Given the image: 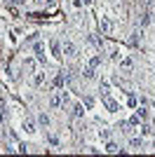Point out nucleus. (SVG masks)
Wrapping results in <instances>:
<instances>
[{"instance_id":"nucleus-34","label":"nucleus","mask_w":155,"mask_h":157,"mask_svg":"<svg viewBox=\"0 0 155 157\" xmlns=\"http://www.w3.org/2000/svg\"><path fill=\"white\" fill-rule=\"evenodd\" d=\"M153 105H155V103H153Z\"/></svg>"},{"instance_id":"nucleus-31","label":"nucleus","mask_w":155,"mask_h":157,"mask_svg":"<svg viewBox=\"0 0 155 157\" xmlns=\"http://www.w3.org/2000/svg\"><path fill=\"white\" fill-rule=\"evenodd\" d=\"M54 2H57V0H47V5H54Z\"/></svg>"},{"instance_id":"nucleus-32","label":"nucleus","mask_w":155,"mask_h":157,"mask_svg":"<svg viewBox=\"0 0 155 157\" xmlns=\"http://www.w3.org/2000/svg\"><path fill=\"white\" fill-rule=\"evenodd\" d=\"M35 2H42V0H35Z\"/></svg>"},{"instance_id":"nucleus-1","label":"nucleus","mask_w":155,"mask_h":157,"mask_svg":"<svg viewBox=\"0 0 155 157\" xmlns=\"http://www.w3.org/2000/svg\"><path fill=\"white\" fill-rule=\"evenodd\" d=\"M66 101H68V92L59 89V92H54V94L50 96V108H61Z\"/></svg>"},{"instance_id":"nucleus-6","label":"nucleus","mask_w":155,"mask_h":157,"mask_svg":"<svg viewBox=\"0 0 155 157\" xmlns=\"http://www.w3.org/2000/svg\"><path fill=\"white\" fill-rule=\"evenodd\" d=\"M21 129H24L26 134H33V131H35V120H33V117H24V122H21Z\"/></svg>"},{"instance_id":"nucleus-25","label":"nucleus","mask_w":155,"mask_h":157,"mask_svg":"<svg viewBox=\"0 0 155 157\" xmlns=\"http://www.w3.org/2000/svg\"><path fill=\"white\" fill-rule=\"evenodd\" d=\"M139 122H141V117H139V115H136V113H134V115L129 117V124H132V127H136V124H139Z\"/></svg>"},{"instance_id":"nucleus-19","label":"nucleus","mask_w":155,"mask_h":157,"mask_svg":"<svg viewBox=\"0 0 155 157\" xmlns=\"http://www.w3.org/2000/svg\"><path fill=\"white\" fill-rule=\"evenodd\" d=\"M24 68L33 71V68H35V59H33V56H26V61H24Z\"/></svg>"},{"instance_id":"nucleus-33","label":"nucleus","mask_w":155,"mask_h":157,"mask_svg":"<svg viewBox=\"0 0 155 157\" xmlns=\"http://www.w3.org/2000/svg\"><path fill=\"white\" fill-rule=\"evenodd\" d=\"M153 150H155V143H153Z\"/></svg>"},{"instance_id":"nucleus-26","label":"nucleus","mask_w":155,"mask_h":157,"mask_svg":"<svg viewBox=\"0 0 155 157\" xmlns=\"http://www.w3.org/2000/svg\"><path fill=\"white\" fill-rule=\"evenodd\" d=\"M5 117H7V110H5V105H0V124L5 122Z\"/></svg>"},{"instance_id":"nucleus-23","label":"nucleus","mask_w":155,"mask_h":157,"mask_svg":"<svg viewBox=\"0 0 155 157\" xmlns=\"http://www.w3.org/2000/svg\"><path fill=\"white\" fill-rule=\"evenodd\" d=\"M99 138L108 141V138H110V131H108V129H99Z\"/></svg>"},{"instance_id":"nucleus-24","label":"nucleus","mask_w":155,"mask_h":157,"mask_svg":"<svg viewBox=\"0 0 155 157\" xmlns=\"http://www.w3.org/2000/svg\"><path fill=\"white\" fill-rule=\"evenodd\" d=\"M141 134H143V136H150V134H153L150 124H141Z\"/></svg>"},{"instance_id":"nucleus-28","label":"nucleus","mask_w":155,"mask_h":157,"mask_svg":"<svg viewBox=\"0 0 155 157\" xmlns=\"http://www.w3.org/2000/svg\"><path fill=\"white\" fill-rule=\"evenodd\" d=\"M26 0H10V5H24Z\"/></svg>"},{"instance_id":"nucleus-14","label":"nucleus","mask_w":155,"mask_h":157,"mask_svg":"<svg viewBox=\"0 0 155 157\" xmlns=\"http://www.w3.org/2000/svg\"><path fill=\"white\" fill-rule=\"evenodd\" d=\"M64 82H66V75H64V73H59L57 78H54V87H57V89H61V87H64Z\"/></svg>"},{"instance_id":"nucleus-13","label":"nucleus","mask_w":155,"mask_h":157,"mask_svg":"<svg viewBox=\"0 0 155 157\" xmlns=\"http://www.w3.org/2000/svg\"><path fill=\"white\" fill-rule=\"evenodd\" d=\"M82 115H85V105L75 103V105H73V117H82Z\"/></svg>"},{"instance_id":"nucleus-22","label":"nucleus","mask_w":155,"mask_h":157,"mask_svg":"<svg viewBox=\"0 0 155 157\" xmlns=\"http://www.w3.org/2000/svg\"><path fill=\"white\" fill-rule=\"evenodd\" d=\"M136 115H139L141 120H148V108H139V110H136Z\"/></svg>"},{"instance_id":"nucleus-7","label":"nucleus","mask_w":155,"mask_h":157,"mask_svg":"<svg viewBox=\"0 0 155 157\" xmlns=\"http://www.w3.org/2000/svg\"><path fill=\"white\" fill-rule=\"evenodd\" d=\"M106 152L115 155V152H127V150H125V148H120V145H117L115 141H108V143H106Z\"/></svg>"},{"instance_id":"nucleus-9","label":"nucleus","mask_w":155,"mask_h":157,"mask_svg":"<svg viewBox=\"0 0 155 157\" xmlns=\"http://www.w3.org/2000/svg\"><path fill=\"white\" fill-rule=\"evenodd\" d=\"M89 42L97 47V49H103V38H101V35H97V33H94V35H89Z\"/></svg>"},{"instance_id":"nucleus-16","label":"nucleus","mask_w":155,"mask_h":157,"mask_svg":"<svg viewBox=\"0 0 155 157\" xmlns=\"http://www.w3.org/2000/svg\"><path fill=\"white\" fill-rule=\"evenodd\" d=\"M150 17H153L150 12H143L141 19H139V24H141V26H148V24H150Z\"/></svg>"},{"instance_id":"nucleus-5","label":"nucleus","mask_w":155,"mask_h":157,"mask_svg":"<svg viewBox=\"0 0 155 157\" xmlns=\"http://www.w3.org/2000/svg\"><path fill=\"white\" fill-rule=\"evenodd\" d=\"M50 49H52V54H54V59H61V56H64L61 42H59V40H50Z\"/></svg>"},{"instance_id":"nucleus-10","label":"nucleus","mask_w":155,"mask_h":157,"mask_svg":"<svg viewBox=\"0 0 155 157\" xmlns=\"http://www.w3.org/2000/svg\"><path fill=\"white\" fill-rule=\"evenodd\" d=\"M99 92H101L103 98H110V87H108V82H99Z\"/></svg>"},{"instance_id":"nucleus-20","label":"nucleus","mask_w":155,"mask_h":157,"mask_svg":"<svg viewBox=\"0 0 155 157\" xmlns=\"http://www.w3.org/2000/svg\"><path fill=\"white\" fill-rule=\"evenodd\" d=\"M141 138H129V148H134V150H139V148H141Z\"/></svg>"},{"instance_id":"nucleus-8","label":"nucleus","mask_w":155,"mask_h":157,"mask_svg":"<svg viewBox=\"0 0 155 157\" xmlns=\"http://www.w3.org/2000/svg\"><path fill=\"white\" fill-rule=\"evenodd\" d=\"M103 103H106V110H108V113H117V110H120V103L113 101V98H103Z\"/></svg>"},{"instance_id":"nucleus-17","label":"nucleus","mask_w":155,"mask_h":157,"mask_svg":"<svg viewBox=\"0 0 155 157\" xmlns=\"http://www.w3.org/2000/svg\"><path fill=\"white\" fill-rule=\"evenodd\" d=\"M89 66L92 68H99V66H101V54H94V56L89 59Z\"/></svg>"},{"instance_id":"nucleus-3","label":"nucleus","mask_w":155,"mask_h":157,"mask_svg":"<svg viewBox=\"0 0 155 157\" xmlns=\"http://www.w3.org/2000/svg\"><path fill=\"white\" fill-rule=\"evenodd\" d=\"M33 54H35V59H38L40 63H45V61H47V54H45L42 42H35V45H33Z\"/></svg>"},{"instance_id":"nucleus-2","label":"nucleus","mask_w":155,"mask_h":157,"mask_svg":"<svg viewBox=\"0 0 155 157\" xmlns=\"http://www.w3.org/2000/svg\"><path fill=\"white\" fill-rule=\"evenodd\" d=\"M99 28H101L103 35H113L115 24H113V19H110V17H101V19H99Z\"/></svg>"},{"instance_id":"nucleus-18","label":"nucleus","mask_w":155,"mask_h":157,"mask_svg":"<svg viewBox=\"0 0 155 157\" xmlns=\"http://www.w3.org/2000/svg\"><path fill=\"white\" fill-rule=\"evenodd\" d=\"M38 122H40L42 127H50V115H45V113H40V115H38Z\"/></svg>"},{"instance_id":"nucleus-15","label":"nucleus","mask_w":155,"mask_h":157,"mask_svg":"<svg viewBox=\"0 0 155 157\" xmlns=\"http://www.w3.org/2000/svg\"><path fill=\"white\" fill-rule=\"evenodd\" d=\"M82 75H85V78H87V80H92V78H94V68H92V66L87 63V66H85V68H82Z\"/></svg>"},{"instance_id":"nucleus-4","label":"nucleus","mask_w":155,"mask_h":157,"mask_svg":"<svg viewBox=\"0 0 155 157\" xmlns=\"http://www.w3.org/2000/svg\"><path fill=\"white\" fill-rule=\"evenodd\" d=\"M61 52H64V56H75L78 47L73 45L71 40H64V45H61Z\"/></svg>"},{"instance_id":"nucleus-29","label":"nucleus","mask_w":155,"mask_h":157,"mask_svg":"<svg viewBox=\"0 0 155 157\" xmlns=\"http://www.w3.org/2000/svg\"><path fill=\"white\" fill-rule=\"evenodd\" d=\"M82 2H85V5H92V2H94V0H82Z\"/></svg>"},{"instance_id":"nucleus-12","label":"nucleus","mask_w":155,"mask_h":157,"mask_svg":"<svg viewBox=\"0 0 155 157\" xmlns=\"http://www.w3.org/2000/svg\"><path fill=\"white\" fill-rule=\"evenodd\" d=\"M129 45H132V47L141 45V33H139V31H134V33H132V38H129Z\"/></svg>"},{"instance_id":"nucleus-27","label":"nucleus","mask_w":155,"mask_h":157,"mask_svg":"<svg viewBox=\"0 0 155 157\" xmlns=\"http://www.w3.org/2000/svg\"><path fill=\"white\" fill-rule=\"evenodd\" d=\"M92 105H94V98L87 96V98H85V108H92Z\"/></svg>"},{"instance_id":"nucleus-11","label":"nucleus","mask_w":155,"mask_h":157,"mask_svg":"<svg viewBox=\"0 0 155 157\" xmlns=\"http://www.w3.org/2000/svg\"><path fill=\"white\" fill-rule=\"evenodd\" d=\"M134 68V63H132V59H120V71H125V73H129Z\"/></svg>"},{"instance_id":"nucleus-30","label":"nucleus","mask_w":155,"mask_h":157,"mask_svg":"<svg viewBox=\"0 0 155 157\" xmlns=\"http://www.w3.org/2000/svg\"><path fill=\"white\" fill-rule=\"evenodd\" d=\"M150 14H153V17H155V0H153V12H150Z\"/></svg>"},{"instance_id":"nucleus-21","label":"nucleus","mask_w":155,"mask_h":157,"mask_svg":"<svg viewBox=\"0 0 155 157\" xmlns=\"http://www.w3.org/2000/svg\"><path fill=\"white\" fill-rule=\"evenodd\" d=\"M42 82H45V73H38V75L33 78V85H35V87H40Z\"/></svg>"}]
</instances>
